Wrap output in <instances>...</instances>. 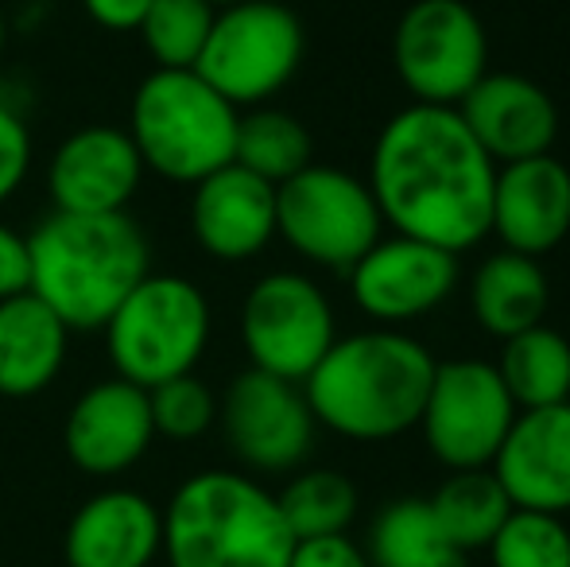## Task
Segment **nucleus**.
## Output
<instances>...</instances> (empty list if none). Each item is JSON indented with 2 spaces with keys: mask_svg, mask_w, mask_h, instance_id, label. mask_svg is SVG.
<instances>
[{
  "mask_svg": "<svg viewBox=\"0 0 570 567\" xmlns=\"http://www.w3.org/2000/svg\"><path fill=\"white\" fill-rule=\"evenodd\" d=\"M368 190L392 234L465 253L493 229L497 164L454 106L392 114L368 156Z\"/></svg>",
  "mask_w": 570,
  "mask_h": 567,
  "instance_id": "1",
  "label": "nucleus"
},
{
  "mask_svg": "<svg viewBox=\"0 0 570 567\" xmlns=\"http://www.w3.org/2000/svg\"><path fill=\"white\" fill-rule=\"evenodd\" d=\"M435 365L407 331L368 326L334 339L303 381V397L318 428L353 443H384L420 424Z\"/></svg>",
  "mask_w": 570,
  "mask_h": 567,
  "instance_id": "2",
  "label": "nucleus"
},
{
  "mask_svg": "<svg viewBox=\"0 0 570 567\" xmlns=\"http://www.w3.org/2000/svg\"><path fill=\"white\" fill-rule=\"evenodd\" d=\"M31 295L75 331H101L128 292L151 273L140 222L120 214L51 211L28 234Z\"/></svg>",
  "mask_w": 570,
  "mask_h": 567,
  "instance_id": "3",
  "label": "nucleus"
},
{
  "mask_svg": "<svg viewBox=\"0 0 570 567\" xmlns=\"http://www.w3.org/2000/svg\"><path fill=\"white\" fill-rule=\"evenodd\" d=\"M295 532L248 470H198L164 509L167 567H287Z\"/></svg>",
  "mask_w": 570,
  "mask_h": 567,
  "instance_id": "4",
  "label": "nucleus"
},
{
  "mask_svg": "<svg viewBox=\"0 0 570 567\" xmlns=\"http://www.w3.org/2000/svg\"><path fill=\"white\" fill-rule=\"evenodd\" d=\"M240 109L229 106L198 70L156 67L132 94L125 133L140 151L144 172L195 187L233 164Z\"/></svg>",
  "mask_w": 570,
  "mask_h": 567,
  "instance_id": "5",
  "label": "nucleus"
},
{
  "mask_svg": "<svg viewBox=\"0 0 570 567\" xmlns=\"http://www.w3.org/2000/svg\"><path fill=\"white\" fill-rule=\"evenodd\" d=\"M210 300L179 273H148L101 326L114 373L140 389L195 373L210 346Z\"/></svg>",
  "mask_w": 570,
  "mask_h": 567,
  "instance_id": "6",
  "label": "nucleus"
},
{
  "mask_svg": "<svg viewBox=\"0 0 570 567\" xmlns=\"http://www.w3.org/2000/svg\"><path fill=\"white\" fill-rule=\"evenodd\" d=\"M307 31L284 0L218 8L195 70L237 109L268 106L303 67Z\"/></svg>",
  "mask_w": 570,
  "mask_h": 567,
  "instance_id": "7",
  "label": "nucleus"
},
{
  "mask_svg": "<svg viewBox=\"0 0 570 567\" xmlns=\"http://www.w3.org/2000/svg\"><path fill=\"white\" fill-rule=\"evenodd\" d=\"M276 237L307 265L350 273L384 237V218L365 179L345 167L307 164L276 187Z\"/></svg>",
  "mask_w": 570,
  "mask_h": 567,
  "instance_id": "8",
  "label": "nucleus"
},
{
  "mask_svg": "<svg viewBox=\"0 0 570 567\" xmlns=\"http://www.w3.org/2000/svg\"><path fill=\"white\" fill-rule=\"evenodd\" d=\"M237 331L253 370L303 385L338 339V315L323 284L295 268H276L245 292Z\"/></svg>",
  "mask_w": 570,
  "mask_h": 567,
  "instance_id": "9",
  "label": "nucleus"
},
{
  "mask_svg": "<svg viewBox=\"0 0 570 567\" xmlns=\"http://www.w3.org/2000/svg\"><path fill=\"white\" fill-rule=\"evenodd\" d=\"M392 67L420 106H458L489 75V36L465 0H412L392 31Z\"/></svg>",
  "mask_w": 570,
  "mask_h": 567,
  "instance_id": "10",
  "label": "nucleus"
},
{
  "mask_svg": "<svg viewBox=\"0 0 570 567\" xmlns=\"http://www.w3.org/2000/svg\"><path fill=\"white\" fill-rule=\"evenodd\" d=\"M517 412V401L509 397L493 362L454 358L435 365L415 428L446 470H485L501 451Z\"/></svg>",
  "mask_w": 570,
  "mask_h": 567,
  "instance_id": "11",
  "label": "nucleus"
},
{
  "mask_svg": "<svg viewBox=\"0 0 570 567\" xmlns=\"http://www.w3.org/2000/svg\"><path fill=\"white\" fill-rule=\"evenodd\" d=\"M218 424L233 459L248 475H287L315 447V417L303 385L261 370H240L218 401Z\"/></svg>",
  "mask_w": 570,
  "mask_h": 567,
  "instance_id": "12",
  "label": "nucleus"
},
{
  "mask_svg": "<svg viewBox=\"0 0 570 567\" xmlns=\"http://www.w3.org/2000/svg\"><path fill=\"white\" fill-rule=\"evenodd\" d=\"M350 295L361 315L373 326H396L404 331L415 319H428L454 295L462 268L458 253L439 250L420 237H376V245L345 273Z\"/></svg>",
  "mask_w": 570,
  "mask_h": 567,
  "instance_id": "13",
  "label": "nucleus"
},
{
  "mask_svg": "<svg viewBox=\"0 0 570 567\" xmlns=\"http://www.w3.org/2000/svg\"><path fill=\"white\" fill-rule=\"evenodd\" d=\"M156 443L148 389L125 378L94 381L62 420L67 459L86 478H120Z\"/></svg>",
  "mask_w": 570,
  "mask_h": 567,
  "instance_id": "14",
  "label": "nucleus"
},
{
  "mask_svg": "<svg viewBox=\"0 0 570 567\" xmlns=\"http://www.w3.org/2000/svg\"><path fill=\"white\" fill-rule=\"evenodd\" d=\"M144 179L140 151L120 125H82L47 159V195L67 214H120Z\"/></svg>",
  "mask_w": 570,
  "mask_h": 567,
  "instance_id": "15",
  "label": "nucleus"
},
{
  "mask_svg": "<svg viewBox=\"0 0 570 567\" xmlns=\"http://www.w3.org/2000/svg\"><path fill=\"white\" fill-rule=\"evenodd\" d=\"M190 234L222 265H245L276 242V187L240 164H226L190 187Z\"/></svg>",
  "mask_w": 570,
  "mask_h": 567,
  "instance_id": "16",
  "label": "nucleus"
},
{
  "mask_svg": "<svg viewBox=\"0 0 570 567\" xmlns=\"http://www.w3.org/2000/svg\"><path fill=\"white\" fill-rule=\"evenodd\" d=\"M512 509L570 514V401L520 409L501 451L489 462Z\"/></svg>",
  "mask_w": 570,
  "mask_h": 567,
  "instance_id": "17",
  "label": "nucleus"
},
{
  "mask_svg": "<svg viewBox=\"0 0 570 567\" xmlns=\"http://www.w3.org/2000/svg\"><path fill=\"white\" fill-rule=\"evenodd\" d=\"M512 253L540 261L570 234V167L551 151L497 164L493 229Z\"/></svg>",
  "mask_w": 570,
  "mask_h": 567,
  "instance_id": "18",
  "label": "nucleus"
},
{
  "mask_svg": "<svg viewBox=\"0 0 570 567\" xmlns=\"http://www.w3.org/2000/svg\"><path fill=\"white\" fill-rule=\"evenodd\" d=\"M159 553L164 509L128 486L90 493L62 532L67 567H151Z\"/></svg>",
  "mask_w": 570,
  "mask_h": 567,
  "instance_id": "19",
  "label": "nucleus"
},
{
  "mask_svg": "<svg viewBox=\"0 0 570 567\" xmlns=\"http://www.w3.org/2000/svg\"><path fill=\"white\" fill-rule=\"evenodd\" d=\"M454 109L493 164L543 156L559 137V109L551 94L509 70H489Z\"/></svg>",
  "mask_w": 570,
  "mask_h": 567,
  "instance_id": "20",
  "label": "nucleus"
},
{
  "mask_svg": "<svg viewBox=\"0 0 570 567\" xmlns=\"http://www.w3.org/2000/svg\"><path fill=\"white\" fill-rule=\"evenodd\" d=\"M70 326L39 295L0 300V397L23 401L55 385L67 365Z\"/></svg>",
  "mask_w": 570,
  "mask_h": 567,
  "instance_id": "21",
  "label": "nucleus"
},
{
  "mask_svg": "<svg viewBox=\"0 0 570 567\" xmlns=\"http://www.w3.org/2000/svg\"><path fill=\"white\" fill-rule=\"evenodd\" d=\"M551 303L548 273L535 257L501 250L485 257L470 276V311L473 323L493 339H512V334L540 326Z\"/></svg>",
  "mask_w": 570,
  "mask_h": 567,
  "instance_id": "22",
  "label": "nucleus"
},
{
  "mask_svg": "<svg viewBox=\"0 0 570 567\" xmlns=\"http://www.w3.org/2000/svg\"><path fill=\"white\" fill-rule=\"evenodd\" d=\"M493 365L517 409H548L570 401V339L556 326L540 323L504 339Z\"/></svg>",
  "mask_w": 570,
  "mask_h": 567,
  "instance_id": "23",
  "label": "nucleus"
},
{
  "mask_svg": "<svg viewBox=\"0 0 570 567\" xmlns=\"http://www.w3.org/2000/svg\"><path fill=\"white\" fill-rule=\"evenodd\" d=\"M365 556L373 567H465V553L446 540L428 498L389 501L368 525Z\"/></svg>",
  "mask_w": 570,
  "mask_h": 567,
  "instance_id": "24",
  "label": "nucleus"
},
{
  "mask_svg": "<svg viewBox=\"0 0 570 567\" xmlns=\"http://www.w3.org/2000/svg\"><path fill=\"white\" fill-rule=\"evenodd\" d=\"M233 164L248 167L253 175L279 187L284 179L299 175L307 164H315V140L307 125L295 114L276 106L240 109L237 144H233Z\"/></svg>",
  "mask_w": 570,
  "mask_h": 567,
  "instance_id": "25",
  "label": "nucleus"
},
{
  "mask_svg": "<svg viewBox=\"0 0 570 567\" xmlns=\"http://www.w3.org/2000/svg\"><path fill=\"white\" fill-rule=\"evenodd\" d=\"M431 514L443 525L446 540L462 553L473 548H489V540L497 537V529L504 525V517L512 514L509 493L501 490V482L493 478V470H451V478H443V486L435 490Z\"/></svg>",
  "mask_w": 570,
  "mask_h": 567,
  "instance_id": "26",
  "label": "nucleus"
},
{
  "mask_svg": "<svg viewBox=\"0 0 570 567\" xmlns=\"http://www.w3.org/2000/svg\"><path fill=\"white\" fill-rule=\"evenodd\" d=\"M279 509H284L287 529L295 532V540L311 537H334L345 532L357 517V486L331 467H307L295 470L284 482V490L276 493Z\"/></svg>",
  "mask_w": 570,
  "mask_h": 567,
  "instance_id": "27",
  "label": "nucleus"
},
{
  "mask_svg": "<svg viewBox=\"0 0 570 567\" xmlns=\"http://www.w3.org/2000/svg\"><path fill=\"white\" fill-rule=\"evenodd\" d=\"M214 16L218 8L210 0H151L136 31L156 67L195 70L206 36L214 28Z\"/></svg>",
  "mask_w": 570,
  "mask_h": 567,
  "instance_id": "28",
  "label": "nucleus"
},
{
  "mask_svg": "<svg viewBox=\"0 0 570 567\" xmlns=\"http://www.w3.org/2000/svg\"><path fill=\"white\" fill-rule=\"evenodd\" d=\"M485 553L493 567H570V525L540 509H512Z\"/></svg>",
  "mask_w": 570,
  "mask_h": 567,
  "instance_id": "29",
  "label": "nucleus"
},
{
  "mask_svg": "<svg viewBox=\"0 0 570 567\" xmlns=\"http://www.w3.org/2000/svg\"><path fill=\"white\" fill-rule=\"evenodd\" d=\"M148 404L156 439H167V443H195L218 424V397L195 373L148 389Z\"/></svg>",
  "mask_w": 570,
  "mask_h": 567,
  "instance_id": "30",
  "label": "nucleus"
},
{
  "mask_svg": "<svg viewBox=\"0 0 570 567\" xmlns=\"http://www.w3.org/2000/svg\"><path fill=\"white\" fill-rule=\"evenodd\" d=\"M31 172V129L8 101H0V206L23 187Z\"/></svg>",
  "mask_w": 570,
  "mask_h": 567,
  "instance_id": "31",
  "label": "nucleus"
},
{
  "mask_svg": "<svg viewBox=\"0 0 570 567\" xmlns=\"http://www.w3.org/2000/svg\"><path fill=\"white\" fill-rule=\"evenodd\" d=\"M287 567H373V564H368L365 548L357 540H350L345 532H334V537L295 540Z\"/></svg>",
  "mask_w": 570,
  "mask_h": 567,
  "instance_id": "32",
  "label": "nucleus"
},
{
  "mask_svg": "<svg viewBox=\"0 0 570 567\" xmlns=\"http://www.w3.org/2000/svg\"><path fill=\"white\" fill-rule=\"evenodd\" d=\"M28 287H31L28 234L0 222V300H12V295L28 292Z\"/></svg>",
  "mask_w": 570,
  "mask_h": 567,
  "instance_id": "33",
  "label": "nucleus"
},
{
  "mask_svg": "<svg viewBox=\"0 0 570 567\" xmlns=\"http://www.w3.org/2000/svg\"><path fill=\"white\" fill-rule=\"evenodd\" d=\"M151 0H82L86 16L106 31H136Z\"/></svg>",
  "mask_w": 570,
  "mask_h": 567,
  "instance_id": "34",
  "label": "nucleus"
},
{
  "mask_svg": "<svg viewBox=\"0 0 570 567\" xmlns=\"http://www.w3.org/2000/svg\"><path fill=\"white\" fill-rule=\"evenodd\" d=\"M4 47H8V20H4V8H0V59H4Z\"/></svg>",
  "mask_w": 570,
  "mask_h": 567,
  "instance_id": "35",
  "label": "nucleus"
},
{
  "mask_svg": "<svg viewBox=\"0 0 570 567\" xmlns=\"http://www.w3.org/2000/svg\"><path fill=\"white\" fill-rule=\"evenodd\" d=\"M214 8H233V4H245V0H210Z\"/></svg>",
  "mask_w": 570,
  "mask_h": 567,
  "instance_id": "36",
  "label": "nucleus"
}]
</instances>
